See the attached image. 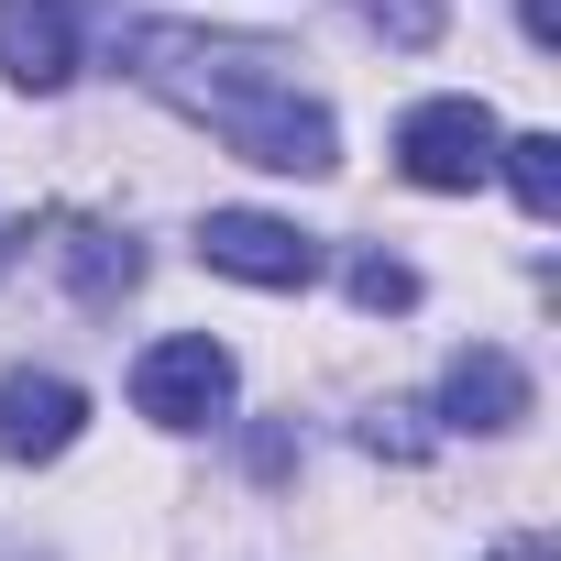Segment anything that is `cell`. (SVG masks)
<instances>
[{
    "mask_svg": "<svg viewBox=\"0 0 561 561\" xmlns=\"http://www.w3.org/2000/svg\"><path fill=\"white\" fill-rule=\"evenodd\" d=\"M133 78L165 100V111H187V122H209L242 165H264V176H331L342 165V133H331V111L298 89V67H287V45H264V34H198V23H133Z\"/></svg>",
    "mask_w": 561,
    "mask_h": 561,
    "instance_id": "6da1fadb",
    "label": "cell"
},
{
    "mask_svg": "<svg viewBox=\"0 0 561 561\" xmlns=\"http://www.w3.org/2000/svg\"><path fill=\"white\" fill-rule=\"evenodd\" d=\"M495 111L484 100H419L408 122H397V176L408 187H484L495 176Z\"/></svg>",
    "mask_w": 561,
    "mask_h": 561,
    "instance_id": "7a4b0ae2",
    "label": "cell"
},
{
    "mask_svg": "<svg viewBox=\"0 0 561 561\" xmlns=\"http://www.w3.org/2000/svg\"><path fill=\"white\" fill-rule=\"evenodd\" d=\"M198 264L287 298V287H309V275H320V242H309L298 220H275V209H209V220H198Z\"/></svg>",
    "mask_w": 561,
    "mask_h": 561,
    "instance_id": "3957f363",
    "label": "cell"
},
{
    "mask_svg": "<svg viewBox=\"0 0 561 561\" xmlns=\"http://www.w3.org/2000/svg\"><path fill=\"white\" fill-rule=\"evenodd\" d=\"M133 408H144L154 430H209V419L231 408V353H220L209 331L154 342V353L133 364Z\"/></svg>",
    "mask_w": 561,
    "mask_h": 561,
    "instance_id": "277c9868",
    "label": "cell"
},
{
    "mask_svg": "<svg viewBox=\"0 0 561 561\" xmlns=\"http://www.w3.org/2000/svg\"><path fill=\"white\" fill-rule=\"evenodd\" d=\"M89 430V397L67 375H0V462H56L78 451Z\"/></svg>",
    "mask_w": 561,
    "mask_h": 561,
    "instance_id": "5b68a950",
    "label": "cell"
},
{
    "mask_svg": "<svg viewBox=\"0 0 561 561\" xmlns=\"http://www.w3.org/2000/svg\"><path fill=\"white\" fill-rule=\"evenodd\" d=\"M0 78L34 89V100L78 78V12L67 0H0Z\"/></svg>",
    "mask_w": 561,
    "mask_h": 561,
    "instance_id": "8992f818",
    "label": "cell"
},
{
    "mask_svg": "<svg viewBox=\"0 0 561 561\" xmlns=\"http://www.w3.org/2000/svg\"><path fill=\"white\" fill-rule=\"evenodd\" d=\"M528 419V364L517 353H495V342H473V353H451V375H440V430H517Z\"/></svg>",
    "mask_w": 561,
    "mask_h": 561,
    "instance_id": "52a82bcc",
    "label": "cell"
},
{
    "mask_svg": "<svg viewBox=\"0 0 561 561\" xmlns=\"http://www.w3.org/2000/svg\"><path fill=\"white\" fill-rule=\"evenodd\" d=\"M56 231V264H67V287L89 298V309H122L133 287H144V253L111 231V220H45Z\"/></svg>",
    "mask_w": 561,
    "mask_h": 561,
    "instance_id": "ba28073f",
    "label": "cell"
},
{
    "mask_svg": "<svg viewBox=\"0 0 561 561\" xmlns=\"http://www.w3.org/2000/svg\"><path fill=\"white\" fill-rule=\"evenodd\" d=\"M495 165H506V187H517V209H528V220H550V209H561V144H550V133L495 144Z\"/></svg>",
    "mask_w": 561,
    "mask_h": 561,
    "instance_id": "9c48e42d",
    "label": "cell"
},
{
    "mask_svg": "<svg viewBox=\"0 0 561 561\" xmlns=\"http://www.w3.org/2000/svg\"><path fill=\"white\" fill-rule=\"evenodd\" d=\"M353 309H419V264H397V253H353Z\"/></svg>",
    "mask_w": 561,
    "mask_h": 561,
    "instance_id": "30bf717a",
    "label": "cell"
},
{
    "mask_svg": "<svg viewBox=\"0 0 561 561\" xmlns=\"http://www.w3.org/2000/svg\"><path fill=\"white\" fill-rule=\"evenodd\" d=\"M364 451H386V462H419V451H430V430H419V408H397V397H386V408L364 419Z\"/></svg>",
    "mask_w": 561,
    "mask_h": 561,
    "instance_id": "8fae6325",
    "label": "cell"
},
{
    "mask_svg": "<svg viewBox=\"0 0 561 561\" xmlns=\"http://www.w3.org/2000/svg\"><path fill=\"white\" fill-rule=\"evenodd\" d=\"M364 23H375L386 45H430V34H440V0H364Z\"/></svg>",
    "mask_w": 561,
    "mask_h": 561,
    "instance_id": "7c38bea8",
    "label": "cell"
},
{
    "mask_svg": "<svg viewBox=\"0 0 561 561\" xmlns=\"http://www.w3.org/2000/svg\"><path fill=\"white\" fill-rule=\"evenodd\" d=\"M517 23H528V45H561V0H517Z\"/></svg>",
    "mask_w": 561,
    "mask_h": 561,
    "instance_id": "4fadbf2b",
    "label": "cell"
},
{
    "mask_svg": "<svg viewBox=\"0 0 561 561\" xmlns=\"http://www.w3.org/2000/svg\"><path fill=\"white\" fill-rule=\"evenodd\" d=\"M495 561H550V539H506V550H495Z\"/></svg>",
    "mask_w": 561,
    "mask_h": 561,
    "instance_id": "5bb4252c",
    "label": "cell"
}]
</instances>
